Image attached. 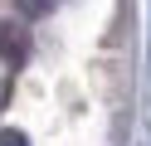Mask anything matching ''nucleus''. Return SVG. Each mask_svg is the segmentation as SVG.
Here are the masks:
<instances>
[{
  "label": "nucleus",
  "instance_id": "nucleus-1",
  "mask_svg": "<svg viewBox=\"0 0 151 146\" xmlns=\"http://www.w3.org/2000/svg\"><path fill=\"white\" fill-rule=\"evenodd\" d=\"M24 54H29V34H24V24L0 19V58H5V63H24Z\"/></svg>",
  "mask_w": 151,
  "mask_h": 146
},
{
  "label": "nucleus",
  "instance_id": "nucleus-2",
  "mask_svg": "<svg viewBox=\"0 0 151 146\" xmlns=\"http://www.w3.org/2000/svg\"><path fill=\"white\" fill-rule=\"evenodd\" d=\"M0 146H24V136L20 132H0Z\"/></svg>",
  "mask_w": 151,
  "mask_h": 146
},
{
  "label": "nucleus",
  "instance_id": "nucleus-3",
  "mask_svg": "<svg viewBox=\"0 0 151 146\" xmlns=\"http://www.w3.org/2000/svg\"><path fill=\"white\" fill-rule=\"evenodd\" d=\"M29 5H34V10H54L59 0H29Z\"/></svg>",
  "mask_w": 151,
  "mask_h": 146
}]
</instances>
